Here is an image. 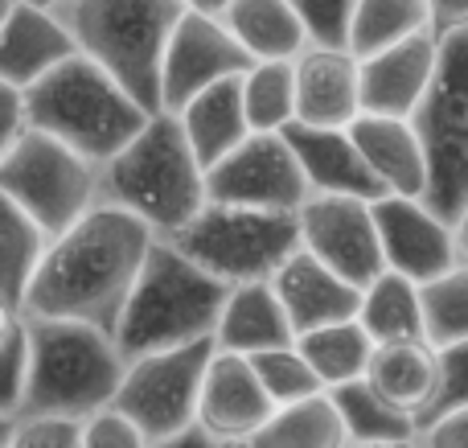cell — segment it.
I'll list each match as a JSON object with an SVG mask.
<instances>
[{"label": "cell", "mask_w": 468, "mask_h": 448, "mask_svg": "<svg viewBox=\"0 0 468 448\" xmlns=\"http://www.w3.org/2000/svg\"><path fill=\"white\" fill-rule=\"evenodd\" d=\"M29 370H33V346H29V325H21L8 334V342L0 346V416H21L25 391H29Z\"/></svg>", "instance_id": "obj_36"}, {"label": "cell", "mask_w": 468, "mask_h": 448, "mask_svg": "<svg viewBox=\"0 0 468 448\" xmlns=\"http://www.w3.org/2000/svg\"><path fill=\"white\" fill-rule=\"evenodd\" d=\"M329 395L341 411L349 444H395V441H415V436H420V424H415L407 411L390 408L366 379H357V383H349V387H337V391H329Z\"/></svg>", "instance_id": "obj_30"}, {"label": "cell", "mask_w": 468, "mask_h": 448, "mask_svg": "<svg viewBox=\"0 0 468 448\" xmlns=\"http://www.w3.org/2000/svg\"><path fill=\"white\" fill-rule=\"evenodd\" d=\"M255 70V58L239 46V37L227 29V21L214 13H194L189 8L181 16L177 33H173L169 49H165L161 66V107L181 115L197 95L230 79H242Z\"/></svg>", "instance_id": "obj_12"}, {"label": "cell", "mask_w": 468, "mask_h": 448, "mask_svg": "<svg viewBox=\"0 0 468 448\" xmlns=\"http://www.w3.org/2000/svg\"><path fill=\"white\" fill-rule=\"evenodd\" d=\"M275 416V403L267 400L263 383L255 379L250 358L214 350L206 370L202 403H197V428L218 444H250Z\"/></svg>", "instance_id": "obj_15"}, {"label": "cell", "mask_w": 468, "mask_h": 448, "mask_svg": "<svg viewBox=\"0 0 468 448\" xmlns=\"http://www.w3.org/2000/svg\"><path fill=\"white\" fill-rule=\"evenodd\" d=\"M283 140L296 153L313 197H357V202H382L387 197L382 181L374 177V169L366 165L362 148L354 144L349 132L292 123Z\"/></svg>", "instance_id": "obj_18"}, {"label": "cell", "mask_w": 468, "mask_h": 448, "mask_svg": "<svg viewBox=\"0 0 468 448\" xmlns=\"http://www.w3.org/2000/svg\"><path fill=\"white\" fill-rule=\"evenodd\" d=\"M186 5L194 8V13H214V16H222L230 0H186Z\"/></svg>", "instance_id": "obj_46"}, {"label": "cell", "mask_w": 468, "mask_h": 448, "mask_svg": "<svg viewBox=\"0 0 468 448\" xmlns=\"http://www.w3.org/2000/svg\"><path fill=\"white\" fill-rule=\"evenodd\" d=\"M300 247L329 272H337L357 293L387 272L374 202L357 197H313L300 210Z\"/></svg>", "instance_id": "obj_13"}, {"label": "cell", "mask_w": 468, "mask_h": 448, "mask_svg": "<svg viewBox=\"0 0 468 448\" xmlns=\"http://www.w3.org/2000/svg\"><path fill=\"white\" fill-rule=\"evenodd\" d=\"M420 33H431L428 0H357L349 49L357 58H374L399 41L420 37Z\"/></svg>", "instance_id": "obj_31"}, {"label": "cell", "mask_w": 468, "mask_h": 448, "mask_svg": "<svg viewBox=\"0 0 468 448\" xmlns=\"http://www.w3.org/2000/svg\"><path fill=\"white\" fill-rule=\"evenodd\" d=\"M13 8H16V0H0V29H5V21L13 16Z\"/></svg>", "instance_id": "obj_49"}, {"label": "cell", "mask_w": 468, "mask_h": 448, "mask_svg": "<svg viewBox=\"0 0 468 448\" xmlns=\"http://www.w3.org/2000/svg\"><path fill=\"white\" fill-rule=\"evenodd\" d=\"M29 132V112H25V91L0 82V165L8 161L21 136Z\"/></svg>", "instance_id": "obj_40"}, {"label": "cell", "mask_w": 468, "mask_h": 448, "mask_svg": "<svg viewBox=\"0 0 468 448\" xmlns=\"http://www.w3.org/2000/svg\"><path fill=\"white\" fill-rule=\"evenodd\" d=\"M21 5H37V8H49V13H54V8L66 5V0H21Z\"/></svg>", "instance_id": "obj_50"}, {"label": "cell", "mask_w": 468, "mask_h": 448, "mask_svg": "<svg viewBox=\"0 0 468 448\" xmlns=\"http://www.w3.org/2000/svg\"><path fill=\"white\" fill-rule=\"evenodd\" d=\"M308 29V41L324 49H349L357 0H288Z\"/></svg>", "instance_id": "obj_35"}, {"label": "cell", "mask_w": 468, "mask_h": 448, "mask_svg": "<svg viewBox=\"0 0 468 448\" xmlns=\"http://www.w3.org/2000/svg\"><path fill=\"white\" fill-rule=\"evenodd\" d=\"M29 128L62 140L79 156L103 169L144 132L153 115L87 54H74L54 74L25 91Z\"/></svg>", "instance_id": "obj_6"}, {"label": "cell", "mask_w": 468, "mask_h": 448, "mask_svg": "<svg viewBox=\"0 0 468 448\" xmlns=\"http://www.w3.org/2000/svg\"><path fill=\"white\" fill-rule=\"evenodd\" d=\"M8 448H82V424L66 420H16Z\"/></svg>", "instance_id": "obj_39"}, {"label": "cell", "mask_w": 468, "mask_h": 448, "mask_svg": "<svg viewBox=\"0 0 468 448\" xmlns=\"http://www.w3.org/2000/svg\"><path fill=\"white\" fill-rule=\"evenodd\" d=\"M456 251H461V263H464V268H468V210L461 214V219H456Z\"/></svg>", "instance_id": "obj_45"}, {"label": "cell", "mask_w": 468, "mask_h": 448, "mask_svg": "<svg viewBox=\"0 0 468 448\" xmlns=\"http://www.w3.org/2000/svg\"><path fill=\"white\" fill-rule=\"evenodd\" d=\"M222 448H250V444H222Z\"/></svg>", "instance_id": "obj_51"}, {"label": "cell", "mask_w": 468, "mask_h": 448, "mask_svg": "<svg viewBox=\"0 0 468 448\" xmlns=\"http://www.w3.org/2000/svg\"><path fill=\"white\" fill-rule=\"evenodd\" d=\"M354 144L362 148L366 165L382 181L387 197H428V153L411 120H387V115H362L349 128Z\"/></svg>", "instance_id": "obj_21"}, {"label": "cell", "mask_w": 468, "mask_h": 448, "mask_svg": "<svg viewBox=\"0 0 468 448\" xmlns=\"http://www.w3.org/2000/svg\"><path fill=\"white\" fill-rule=\"evenodd\" d=\"M181 123H186V136H189V144H194L202 169L206 173L218 169L234 148H242L255 136L250 120H247V103H242V79L218 82V87H210L206 95H197L194 103L181 112Z\"/></svg>", "instance_id": "obj_24"}, {"label": "cell", "mask_w": 468, "mask_h": 448, "mask_svg": "<svg viewBox=\"0 0 468 448\" xmlns=\"http://www.w3.org/2000/svg\"><path fill=\"white\" fill-rule=\"evenodd\" d=\"M222 21L255 62H296L313 46L288 0H230Z\"/></svg>", "instance_id": "obj_25"}, {"label": "cell", "mask_w": 468, "mask_h": 448, "mask_svg": "<svg viewBox=\"0 0 468 448\" xmlns=\"http://www.w3.org/2000/svg\"><path fill=\"white\" fill-rule=\"evenodd\" d=\"M153 448H222L214 436H206L202 428H189V432H181V436H173V441H161V444H153Z\"/></svg>", "instance_id": "obj_43"}, {"label": "cell", "mask_w": 468, "mask_h": 448, "mask_svg": "<svg viewBox=\"0 0 468 448\" xmlns=\"http://www.w3.org/2000/svg\"><path fill=\"white\" fill-rule=\"evenodd\" d=\"M13 432H16V420L13 416H0V448L13 444Z\"/></svg>", "instance_id": "obj_47"}, {"label": "cell", "mask_w": 468, "mask_h": 448, "mask_svg": "<svg viewBox=\"0 0 468 448\" xmlns=\"http://www.w3.org/2000/svg\"><path fill=\"white\" fill-rule=\"evenodd\" d=\"M357 325L374 337V346L395 342H428V321H423V288L411 284L399 272H382L362 293Z\"/></svg>", "instance_id": "obj_26"}, {"label": "cell", "mask_w": 468, "mask_h": 448, "mask_svg": "<svg viewBox=\"0 0 468 448\" xmlns=\"http://www.w3.org/2000/svg\"><path fill=\"white\" fill-rule=\"evenodd\" d=\"M103 206H120L156 239H173L210 206L206 169L173 112H156L115 161L103 165Z\"/></svg>", "instance_id": "obj_2"}, {"label": "cell", "mask_w": 468, "mask_h": 448, "mask_svg": "<svg viewBox=\"0 0 468 448\" xmlns=\"http://www.w3.org/2000/svg\"><path fill=\"white\" fill-rule=\"evenodd\" d=\"M74 54H79V46H74L70 29L62 25V16L16 0L13 16L0 29V82L29 91L62 62H70Z\"/></svg>", "instance_id": "obj_20"}, {"label": "cell", "mask_w": 468, "mask_h": 448, "mask_svg": "<svg viewBox=\"0 0 468 448\" xmlns=\"http://www.w3.org/2000/svg\"><path fill=\"white\" fill-rule=\"evenodd\" d=\"M16 325H21V313H16V309H8V304L0 301V346L8 342V334H13Z\"/></svg>", "instance_id": "obj_44"}, {"label": "cell", "mask_w": 468, "mask_h": 448, "mask_svg": "<svg viewBox=\"0 0 468 448\" xmlns=\"http://www.w3.org/2000/svg\"><path fill=\"white\" fill-rule=\"evenodd\" d=\"M33 370L16 420H66L90 424L95 416L115 408L128 362L120 346L103 329L79 321H29Z\"/></svg>", "instance_id": "obj_3"}, {"label": "cell", "mask_w": 468, "mask_h": 448, "mask_svg": "<svg viewBox=\"0 0 468 448\" xmlns=\"http://www.w3.org/2000/svg\"><path fill=\"white\" fill-rule=\"evenodd\" d=\"M0 194L21 206L54 243L95 206H103V169L62 140L29 128L0 165Z\"/></svg>", "instance_id": "obj_8"}, {"label": "cell", "mask_w": 468, "mask_h": 448, "mask_svg": "<svg viewBox=\"0 0 468 448\" xmlns=\"http://www.w3.org/2000/svg\"><path fill=\"white\" fill-rule=\"evenodd\" d=\"M82 448H153V441L120 411H103L90 424H82Z\"/></svg>", "instance_id": "obj_38"}, {"label": "cell", "mask_w": 468, "mask_h": 448, "mask_svg": "<svg viewBox=\"0 0 468 448\" xmlns=\"http://www.w3.org/2000/svg\"><path fill=\"white\" fill-rule=\"evenodd\" d=\"M206 189H210L214 206H242V210L271 214H300L313 202L308 177L283 136H250L218 169L206 173Z\"/></svg>", "instance_id": "obj_11"}, {"label": "cell", "mask_w": 468, "mask_h": 448, "mask_svg": "<svg viewBox=\"0 0 468 448\" xmlns=\"http://www.w3.org/2000/svg\"><path fill=\"white\" fill-rule=\"evenodd\" d=\"M362 120V58L308 46L296 58V123L349 132Z\"/></svg>", "instance_id": "obj_16"}, {"label": "cell", "mask_w": 468, "mask_h": 448, "mask_svg": "<svg viewBox=\"0 0 468 448\" xmlns=\"http://www.w3.org/2000/svg\"><path fill=\"white\" fill-rule=\"evenodd\" d=\"M242 103L255 136H283L296 123V62H255L242 74Z\"/></svg>", "instance_id": "obj_32"}, {"label": "cell", "mask_w": 468, "mask_h": 448, "mask_svg": "<svg viewBox=\"0 0 468 448\" xmlns=\"http://www.w3.org/2000/svg\"><path fill=\"white\" fill-rule=\"evenodd\" d=\"M387 272H399L411 284H436L440 276L461 268L456 230L420 197H382L374 202Z\"/></svg>", "instance_id": "obj_14"}, {"label": "cell", "mask_w": 468, "mask_h": 448, "mask_svg": "<svg viewBox=\"0 0 468 448\" xmlns=\"http://www.w3.org/2000/svg\"><path fill=\"white\" fill-rule=\"evenodd\" d=\"M354 448H420V436L415 441H395V444H354Z\"/></svg>", "instance_id": "obj_48"}, {"label": "cell", "mask_w": 468, "mask_h": 448, "mask_svg": "<svg viewBox=\"0 0 468 448\" xmlns=\"http://www.w3.org/2000/svg\"><path fill=\"white\" fill-rule=\"evenodd\" d=\"M255 379L263 383L267 400L275 408H292V403H304L324 395V383L316 379V370L308 367V358L300 354V346H283V350H267L250 358Z\"/></svg>", "instance_id": "obj_34"}, {"label": "cell", "mask_w": 468, "mask_h": 448, "mask_svg": "<svg viewBox=\"0 0 468 448\" xmlns=\"http://www.w3.org/2000/svg\"><path fill=\"white\" fill-rule=\"evenodd\" d=\"M428 8H431V37L436 41L468 33V0H428Z\"/></svg>", "instance_id": "obj_42"}, {"label": "cell", "mask_w": 468, "mask_h": 448, "mask_svg": "<svg viewBox=\"0 0 468 448\" xmlns=\"http://www.w3.org/2000/svg\"><path fill=\"white\" fill-rule=\"evenodd\" d=\"M300 354L308 358V367L316 370V379L324 383V391H337V387H349L357 379H366L374 362V337L366 334L357 321H346V325H329L316 329V334L296 337Z\"/></svg>", "instance_id": "obj_29"}, {"label": "cell", "mask_w": 468, "mask_h": 448, "mask_svg": "<svg viewBox=\"0 0 468 448\" xmlns=\"http://www.w3.org/2000/svg\"><path fill=\"white\" fill-rule=\"evenodd\" d=\"M411 123L428 153L423 202L456 227V219L468 210V33L440 41L436 82Z\"/></svg>", "instance_id": "obj_9"}, {"label": "cell", "mask_w": 468, "mask_h": 448, "mask_svg": "<svg viewBox=\"0 0 468 448\" xmlns=\"http://www.w3.org/2000/svg\"><path fill=\"white\" fill-rule=\"evenodd\" d=\"M214 350H218L214 342H197L128 362V375H123L112 411L132 420L153 444L197 428V403H202Z\"/></svg>", "instance_id": "obj_10"}, {"label": "cell", "mask_w": 468, "mask_h": 448, "mask_svg": "<svg viewBox=\"0 0 468 448\" xmlns=\"http://www.w3.org/2000/svg\"><path fill=\"white\" fill-rule=\"evenodd\" d=\"M156 235L120 206H95L79 227L54 239L21 317L79 321L115 337Z\"/></svg>", "instance_id": "obj_1"}, {"label": "cell", "mask_w": 468, "mask_h": 448, "mask_svg": "<svg viewBox=\"0 0 468 448\" xmlns=\"http://www.w3.org/2000/svg\"><path fill=\"white\" fill-rule=\"evenodd\" d=\"M227 288L271 284L275 272L300 251V214L206 206L181 235L165 239Z\"/></svg>", "instance_id": "obj_7"}, {"label": "cell", "mask_w": 468, "mask_h": 448, "mask_svg": "<svg viewBox=\"0 0 468 448\" xmlns=\"http://www.w3.org/2000/svg\"><path fill=\"white\" fill-rule=\"evenodd\" d=\"M271 288L283 301V309H288L296 337L357 321V309H362V293L354 284H346L337 272H329L321 260H313L304 247L275 272Z\"/></svg>", "instance_id": "obj_19"}, {"label": "cell", "mask_w": 468, "mask_h": 448, "mask_svg": "<svg viewBox=\"0 0 468 448\" xmlns=\"http://www.w3.org/2000/svg\"><path fill=\"white\" fill-rule=\"evenodd\" d=\"M230 288L202 272L194 260L177 251L173 243L156 239L144 272L136 280L123 321L115 329L123 362L148 358V354L181 350V346L214 342L227 313Z\"/></svg>", "instance_id": "obj_4"}, {"label": "cell", "mask_w": 468, "mask_h": 448, "mask_svg": "<svg viewBox=\"0 0 468 448\" xmlns=\"http://www.w3.org/2000/svg\"><path fill=\"white\" fill-rule=\"evenodd\" d=\"M423 321H428V342L436 350L468 342V268L440 276L436 284H423Z\"/></svg>", "instance_id": "obj_33"}, {"label": "cell", "mask_w": 468, "mask_h": 448, "mask_svg": "<svg viewBox=\"0 0 468 448\" xmlns=\"http://www.w3.org/2000/svg\"><path fill=\"white\" fill-rule=\"evenodd\" d=\"M214 346L222 354H239V358H255L267 350H283L296 346V329L288 321V309L275 296L271 284H242L230 288L222 325L214 334Z\"/></svg>", "instance_id": "obj_22"}, {"label": "cell", "mask_w": 468, "mask_h": 448, "mask_svg": "<svg viewBox=\"0 0 468 448\" xmlns=\"http://www.w3.org/2000/svg\"><path fill=\"white\" fill-rule=\"evenodd\" d=\"M79 54L99 62L148 115L161 107V66L186 0H66L54 8Z\"/></svg>", "instance_id": "obj_5"}, {"label": "cell", "mask_w": 468, "mask_h": 448, "mask_svg": "<svg viewBox=\"0 0 468 448\" xmlns=\"http://www.w3.org/2000/svg\"><path fill=\"white\" fill-rule=\"evenodd\" d=\"M464 408H468V342L440 350V383H436L428 411L420 416V428L436 424V420L464 411Z\"/></svg>", "instance_id": "obj_37"}, {"label": "cell", "mask_w": 468, "mask_h": 448, "mask_svg": "<svg viewBox=\"0 0 468 448\" xmlns=\"http://www.w3.org/2000/svg\"><path fill=\"white\" fill-rule=\"evenodd\" d=\"M250 448H354V444H349V432L341 424L337 403L324 391L316 400L275 408V416L250 441Z\"/></svg>", "instance_id": "obj_28"}, {"label": "cell", "mask_w": 468, "mask_h": 448, "mask_svg": "<svg viewBox=\"0 0 468 448\" xmlns=\"http://www.w3.org/2000/svg\"><path fill=\"white\" fill-rule=\"evenodd\" d=\"M440 70V41L420 33L411 41L362 58V115H387V120H411L423 107Z\"/></svg>", "instance_id": "obj_17"}, {"label": "cell", "mask_w": 468, "mask_h": 448, "mask_svg": "<svg viewBox=\"0 0 468 448\" xmlns=\"http://www.w3.org/2000/svg\"><path fill=\"white\" fill-rule=\"evenodd\" d=\"M49 251V235L0 194V301L21 313Z\"/></svg>", "instance_id": "obj_27"}, {"label": "cell", "mask_w": 468, "mask_h": 448, "mask_svg": "<svg viewBox=\"0 0 468 448\" xmlns=\"http://www.w3.org/2000/svg\"><path fill=\"white\" fill-rule=\"evenodd\" d=\"M366 383H370L390 408L407 411V416L420 424V416L428 411L431 395H436V383H440V350L431 342L378 346L370 370H366Z\"/></svg>", "instance_id": "obj_23"}, {"label": "cell", "mask_w": 468, "mask_h": 448, "mask_svg": "<svg viewBox=\"0 0 468 448\" xmlns=\"http://www.w3.org/2000/svg\"><path fill=\"white\" fill-rule=\"evenodd\" d=\"M420 448H468V408L420 428Z\"/></svg>", "instance_id": "obj_41"}]
</instances>
